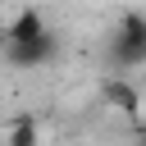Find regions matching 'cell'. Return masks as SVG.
I'll return each mask as SVG.
<instances>
[{
  "mask_svg": "<svg viewBox=\"0 0 146 146\" xmlns=\"http://www.w3.org/2000/svg\"><path fill=\"white\" fill-rule=\"evenodd\" d=\"M5 146H36V119L32 114H18L5 128Z\"/></svg>",
  "mask_w": 146,
  "mask_h": 146,
  "instance_id": "obj_5",
  "label": "cell"
},
{
  "mask_svg": "<svg viewBox=\"0 0 146 146\" xmlns=\"http://www.w3.org/2000/svg\"><path fill=\"white\" fill-rule=\"evenodd\" d=\"M100 96H105V105H110V110H119L123 119H137V114H141V91H137L123 73L105 78V82H100Z\"/></svg>",
  "mask_w": 146,
  "mask_h": 146,
  "instance_id": "obj_3",
  "label": "cell"
},
{
  "mask_svg": "<svg viewBox=\"0 0 146 146\" xmlns=\"http://www.w3.org/2000/svg\"><path fill=\"white\" fill-rule=\"evenodd\" d=\"M55 55H59V36L55 32L36 36V41H5V64L9 68H46Z\"/></svg>",
  "mask_w": 146,
  "mask_h": 146,
  "instance_id": "obj_2",
  "label": "cell"
},
{
  "mask_svg": "<svg viewBox=\"0 0 146 146\" xmlns=\"http://www.w3.org/2000/svg\"><path fill=\"white\" fill-rule=\"evenodd\" d=\"M46 32H50L46 14H41L36 5H23V9L9 18V27H5V41H36V36H46Z\"/></svg>",
  "mask_w": 146,
  "mask_h": 146,
  "instance_id": "obj_4",
  "label": "cell"
},
{
  "mask_svg": "<svg viewBox=\"0 0 146 146\" xmlns=\"http://www.w3.org/2000/svg\"><path fill=\"white\" fill-rule=\"evenodd\" d=\"M105 64L114 73H132L146 64V14H123L105 41Z\"/></svg>",
  "mask_w": 146,
  "mask_h": 146,
  "instance_id": "obj_1",
  "label": "cell"
}]
</instances>
